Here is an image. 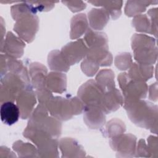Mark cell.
<instances>
[{
	"label": "cell",
	"mask_w": 158,
	"mask_h": 158,
	"mask_svg": "<svg viewBox=\"0 0 158 158\" xmlns=\"http://www.w3.org/2000/svg\"><path fill=\"white\" fill-rule=\"evenodd\" d=\"M132 25L138 31L151 33V22L145 14L135 15L132 20Z\"/></svg>",
	"instance_id": "cell-33"
},
{
	"label": "cell",
	"mask_w": 158,
	"mask_h": 158,
	"mask_svg": "<svg viewBox=\"0 0 158 158\" xmlns=\"http://www.w3.org/2000/svg\"><path fill=\"white\" fill-rule=\"evenodd\" d=\"M96 82L103 93L115 88L114 73L110 69H102L96 77Z\"/></svg>",
	"instance_id": "cell-24"
},
{
	"label": "cell",
	"mask_w": 158,
	"mask_h": 158,
	"mask_svg": "<svg viewBox=\"0 0 158 158\" xmlns=\"http://www.w3.org/2000/svg\"><path fill=\"white\" fill-rule=\"evenodd\" d=\"M46 86L54 93H62L66 90L67 77L64 73L52 72L47 75Z\"/></svg>",
	"instance_id": "cell-19"
},
{
	"label": "cell",
	"mask_w": 158,
	"mask_h": 158,
	"mask_svg": "<svg viewBox=\"0 0 158 158\" xmlns=\"http://www.w3.org/2000/svg\"><path fill=\"white\" fill-rule=\"evenodd\" d=\"M5 27L4 26V21L2 17H1V44H2L4 41L3 36L5 34Z\"/></svg>",
	"instance_id": "cell-45"
},
{
	"label": "cell",
	"mask_w": 158,
	"mask_h": 158,
	"mask_svg": "<svg viewBox=\"0 0 158 158\" xmlns=\"http://www.w3.org/2000/svg\"><path fill=\"white\" fill-rule=\"evenodd\" d=\"M39 28V19L36 14H29L18 19L14 30L22 40L31 43L35 38Z\"/></svg>",
	"instance_id": "cell-8"
},
{
	"label": "cell",
	"mask_w": 158,
	"mask_h": 158,
	"mask_svg": "<svg viewBox=\"0 0 158 158\" xmlns=\"http://www.w3.org/2000/svg\"><path fill=\"white\" fill-rule=\"evenodd\" d=\"M96 6H102L111 15L114 20L117 19L121 15V7L123 2L122 1H88Z\"/></svg>",
	"instance_id": "cell-28"
},
{
	"label": "cell",
	"mask_w": 158,
	"mask_h": 158,
	"mask_svg": "<svg viewBox=\"0 0 158 158\" xmlns=\"http://www.w3.org/2000/svg\"><path fill=\"white\" fill-rule=\"evenodd\" d=\"M88 48L82 39L69 43L61 50L64 59L69 65L79 62L86 56Z\"/></svg>",
	"instance_id": "cell-11"
},
{
	"label": "cell",
	"mask_w": 158,
	"mask_h": 158,
	"mask_svg": "<svg viewBox=\"0 0 158 158\" xmlns=\"http://www.w3.org/2000/svg\"><path fill=\"white\" fill-rule=\"evenodd\" d=\"M148 149L149 156L153 157H157L158 149H157V138L156 136H150L148 138Z\"/></svg>",
	"instance_id": "cell-38"
},
{
	"label": "cell",
	"mask_w": 158,
	"mask_h": 158,
	"mask_svg": "<svg viewBox=\"0 0 158 158\" xmlns=\"http://www.w3.org/2000/svg\"><path fill=\"white\" fill-rule=\"evenodd\" d=\"M125 128V125L122 120L117 118L112 119L106 124L105 134L112 138L123 134L126 130Z\"/></svg>",
	"instance_id": "cell-32"
},
{
	"label": "cell",
	"mask_w": 158,
	"mask_h": 158,
	"mask_svg": "<svg viewBox=\"0 0 158 158\" xmlns=\"http://www.w3.org/2000/svg\"><path fill=\"white\" fill-rule=\"evenodd\" d=\"M135 156L150 157L147 145L144 139H141L139 141L137 148H136Z\"/></svg>",
	"instance_id": "cell-40"
},
{
	"label": "cell",
	"mask_w": 158,
	"mask_h": 158,
	"mask_svg": "<svg viewBox=\"0 0 158 158\" xmlns=\"http://www.w3.org/2000/svg\"><path fill=\"white\" fill-rule=\"evenodd\" d=\"M17 105L20 110V117L22 119L30 118L36 103V93L32 87L26 88L17 96L16 99Z\"/></svg>",
	"instance_id": "cell-12"
},
{
	"label": "cell",
	"mask_w": 158,
	"mask_h": 158,
	"mask_svg": "<svg viewBox=\"0 0 158 158\" xmlns=\"http://www.w3.org/2000/svg\"><path fill=\"white\" fill-rule=\"evenodd\" d=\"M149 99L152 100V101H156V99H155L154 95H155V96L156 98H157V84L154 83L151 85V86H149Z\"/></svg>",
	"instance_id": "cell-44"
},
{
	"label": "cell",
	"mask_w": 158,
	"mask_h": 158,
	"mask_svg": "<svg viewBox=\"0 0 158 158\" xmlns=\"http://www.w3.org/2000/svg\"><path fill=\"white\" fill-rule=\"evenodd\" d=\"M90 26L94 30H102L109 20V14L105 9H92L88 12Z\"/></svg>",
	"instance_id": "cell-22"
},
{
	"label": "cell",
	"mask_w": 158,
	"mask_h": 158,
	"mask_svg": "<svg viewBox=\"0 0 158 158\" xmlns=\"http://www.w3.org/2000/svg\"><path fill=\"white\" fill-rule=\"evenodd\" d=\"M12 18L17 21L20 18L29 14H36L37 11L29 1L21 2L12 6L10 8Z\"/></svg>",
	"instance_id": "cell-30"
},
{
	"label": "cell",
	"mask_w": 158,
	"mask_h": 158,
	"mask_svg": "<svg viewBox=\"0 0 158 158\" xmlns=\"http://www.w3.org/2000/svg\"><path fill=\"white\" fill-rule=\"evenodd\" d=\"M29 75L31 84L36 89L46 86V79L48 75L46 67L38 62H33L29 66Z\"/></svg>",
	"instance_id": "cell-17"
},
{
	"label": "cell",
	"mask_w": 158,
	"mask_h": 158,
	"mask_svg": "<svg viewBox=\"0 0 158 158\" xmlns=\"http://www.w3.org/2000/svg\"><path fill=\"white\" fill-rule=\"evenodd\" d=\"M83 112L84 122L91 129H99L105 123V113L98 106H86Z\"/></svg>",
	"instance_id": "cell-14"
},
{
	"label": "cell",
	"mask_w": 158,
	"mask_h": 158,
	"mask_svg": "<svg viewBox=\"0 0 158 158\" xmlns=\"http://www.w3.org/2000/svg\"><path fill=\"white\" fill-rule=\"evenodd\" d=\"M84 41L89 48L107 46V38L105 33L94 31L88 28L84 36Z\"/></svg>",
	"instance_id": "cell-26"
},
{
	"label": "cell",
	"mask_w": 158,
	"mask_h": 158,
	"mask_svg": "<svg viewBox=\"0 0 158 158\" xmlns=\"http://www.w3.org/2000/svg\"><path fill=\"white\" fill-rule=\"evenodd\" d=\"M29 87L31 86L28 85L20 76L10 72L6 73L1 77V103L14 102L22 90Z\"/></svg>",
	"instance_id": "cell-6"
},
{
	"label": "cell",
	"mask_w": 158,
	"mask_h": 158,
	"mask_svg": "<svg viewBox=\"0 0 158 158\" xmlns=\"http://www.w3.org/2000/svg\"><path fill=\"white\" fill-rule=\"evenodd\" d=\"M123 104V98L119 90L115 88L103 93L99 107L107 114L117 110Z\"/></svg>",
	"instance_id": "cell-15"
},
{
	"label": "cell",
	"mask_w": 158,
	"mask_h": 158,
	"mask_svg": "<svg viewBox=\"0 0 158 158\" xmlns=\"http://www.w3.org/2000/svg\"><path fill=\"white\" fill-rule=\"evenodd\" d=\"M103 93L96 81L90 80L83 83L79 88L78 97L85 106H99Z\"/></svg>",
	"instance_id": "cell-10"
},
{
	"label": "cell",
	"mask_w": 158,
	"mask_h": 158,
	"mask_svg": "<svg viewBox=\"0 0 158 158\" xmlns=\"http://www.w3.org/2000/svg\"><path fill=\"white\" fill-rule=\"evenodd\" d=\"M99 68V65L97 63L88 58L85 59L81 64V69L83 72L88 77L94 76Z\"/></svg>",
	"instance_id": "cell-35"
},
{
	"label": "cell",
	"mask_w": 158,
	"mask_h": 158,
	"mask_svg": "<svg viewBox=\"0 0 158 158\" xmlns=\"http://www.w3.org/2000/svg\"><path fill=\"white\" fill-rule=\"evenodd\" d=\"M35 93L39 103L44 106H46L47 102L53 96L52 92L47 87L36 89Z\"/></svg>",
	"instance_id": "cell-36"
},
{
	"label": "cell",
	"mask_w": 158,
	"mask_h": 158,
	"mask_svg": "<svg viewBox=\"0 0 158 158\" xmlns=\"http://www.w3.org/2000/svg\"><path fill=\"white\" fill-rule=\"evenodd\" d=\"M86 57L99 66H109L112 63V56L109 51L108 46L89 48Z\"/></svg>",
	"instance_id": "cell-18"
},
{
	"label": "cell",
	"mask_w": 158,
	"mask_h": 158,
	"mask_svg": "<svg viewBox=\"0 0 158 158\" xmlns=\"http://www.w3.org/2000/svg\"><path fill=\"white\" fill-rule=\"evenodd\" d=\"M25 44L22 39L9 31L3 43L1 44V51L9 57L18 59L22 56Z\"/></svg>",
	"instance_id": "cell-13"
},
{
	"label": "cell",
	"mask_w": 158,
	"mask_h": 158,
	"mask_svg": "<svg viewBox=\"0 0 158 158\" xmlns=\"http://www.w3.org/2000/svg\"><path fill=\"white\" fill-rule=\"evenodd\" d=\"M62 3L65 4L70 10L73 12H78L82 10L86 7V4L83 1H62Z\"/></svg>",
	"instance_id": "cell-41"
},
{
	"label": "cell",
	"mask_w": 158,
	"mask_h": 158,
	"mask_svg": "<svg viewBox=\"0 0 158 158\" xmlns=\"http://www.w3.org/2000/svg\"><path fill=\"white\" fill-rule=\"evenodd\" d=\"M62 157H83L85 151L83 147L72 138H63L59 142Z\"/></svg>",
	"instance_id": "cell-16"
},
{
	"label": "cell",
	"mask_w": 158,
	"mask_h": 158,
	"mask_svg": "<svg viewBox=\"0 0 158 158\" xmlns=\"http://www.w3.org/2000/svg\"><path fill=\"white\" fill-rule=\"evenodd\" d=\"M115 65L120 70H125L132 64L131 56L129 52H123L118 54L115 58Z\"/></svg>",
	"instance_id": "cell-34"
},
{
	"label": "cell",
	"mask_w": 158,
	"mask_h": 158,
	"mask_svg": "<svg viewBox=\"0 0 158 158\" xmlns=\"http://www.w3.org/2000/svg\"><path fill=\"white\" fill-rule=\"evenodd\" d=\"M0 115L2 122L8 125L16 123L20 116L19 109L14 102L2 103L0 109Z\"/></svg>",
	"instance_id": "cell-20"
},
{
	"label": "cell",
	"mask_w": 158,
	"mask_h": 158,
	"mask_svg": "<svg viewBox=\"0 0 158 158\" xmlns=\"http://www.w3.org/2000/svg\"><path fill=\"white\" fill-rule=\"evenodd\" d=\"M134 58L139 64L151 65L157 58L156 40L143 34H135L131 38Z\"/></svg>",
	"instance_id": "cell-4"
},
{
	"label": "cell",
	"mask_w": 158,
	"mask_h": 158,
	"mask_svg": "<svg viewBox=\"0 0 158 158\" xmlns=\"http://www.w3.org/2000/svg\"><path fill=\"white\" fill-rule=\"evenodd\" d=\"M151 3H154V2L151 1H128L125 7V13L128 17L137 15L145 11L146 7Z\"/></svg>",
	"instance_id": "cell-31"
},
{
	"label": "cell",
	"mask_w": 158,
	"mask_h": 158,
	"mask_svg": "<svg viewBox=\"0 0 158 158\" xmlns=\"http://www.w3.org/2000/svg\"><path fill=\"white\" fill-rule=\"evenodd\" d=\"M136 138L132 134H121L112 138L110 146L117 152V157H131L135 156Z\"/></svg>",
	"instance_id": "cell-9"
},
{
	"label": "cell",
	"mask_w": 158,
	"mask_h": 158,
	"mask_svg": "<svg viewBox=\"0 0 158 158\" xmlns=\"http://www.w3.org/2000/svg\"><path fill=\"white\" fill-rule=\"evenodd\" d=\"M15 157V155L7 147L1 146L0 149V158L4 157Z\"/></svg>",
	"instance_id": "cell-43"
},
{
	"label": "cell",
	"mask_w": 158,
	"mask_h": 158,
	"mask_svg": "<svg viewBox=\"0 0 158 158\" xmlns=\"http://www.w3.org/2000/svg\"><path fill=\"white\" fill-rule=\"evenodd\" d=\"M85 106L78 97L52 96L46 104L51 115L60 121L67 120L74 115L81 114L84 112Z\"/></svg>",
	"instance_id": "cell-2"
},
{
	"label": "cell",
	"mask_w": 158,
	"mask_h": 158,
	"mask_svg": "<svg viewBox=\"0 0 158 158\" xmlns=\"http://www.w3.org/2000/svg\"><path fill=\"white\" fill-rule=\"evenodd\" d=\"M27 125L40 129L56 139L61 133L60 120L49 116L46 106L40 103L31 113Z\"/></svg>",
	"instance_id": "cell-5"
},
{
	"label": "cell",
	"mask_w": 158,
	"mask_h": 158,
	"mask_svg": "<svg viewBox=\"0 0 158 158\" xmlns=\"http://www.w3.org/2000/svg\"><path fill=\"white\" fill-rule=\"evenodd\" d=\"M7 70H9V72L20 76L28 85L31 86V84L27 69L23 65V64L21 60L7 56Z\"/></svg>",
	"instance_id": "cell-27"
},
{
	"label": "cell",
	"mask_w": 158,
	"mask_h": 158,
	"mask_svg": "<svg viewBox=\"0 0 158 158\" xmlns=\"http://www.w3.org/2000/svg\"><path fill=\"white\" fill-rule=\"evenodd\" d=\"M153 72L154 67L152 65L135 62L132 63L128 74L133 80L145 82L153 76Z\"/></svg>",
	"instance_id": "cell-21"
},
{
	"label": "cell",
	"mask_w": 158,
	"mask_h": 158,
	"mask_svg": "<svg viewBox=\"0 0 158 158\" xmlns=\"http://www.w3.org/2000/svg\"><path fill=\"white\" fill-rule=\"evenodd\" d=\"M12 148L20 157H38V149L30 143L18 140L13 144Z\"/></svg>",
	"instance_id": "cell-29"
},
{
	"label": "cell",
	"mask_w": 158,
	"mask_h": 158,
	"mask_svg": "<svg viewBox=\"0 0 158 158\" xmlns=\"http://www.w3.org/2000/svg\"><path fill=\"white\" fill-rule=\"evenodd\" d=\"M23 135L37 146L38 157H59L57 150L59 142L56 138H52L48 133L40 129L27 125L23 131Z\"/></svg>",
	"instance_id": "cell-3"
},
{
	"label": "cell",
	"mask_w": 158,
	"mask_h": 158,
	"mask_svg": "<svg viewBox=\"0 0 158 158\" xmlns=\"http://www.w3.org/2000/svg\"><path fill=\"white\" fill-rule=\"evenodd\" d=\"M48 63L49 68L56 72H67L70 69V65L67 63L61 51L54 50L49 53Z\"/></svg>",
	"instance_id": "cell-25"
},
{
	"label": "cell",
	"mask_w": 158,
	"mask_h": 158,
	"mask_svg": "<svg viewBox=\"0 0 158 158\" xmlns=\"http://www.w3.org/2000/svg\"><path fill=\"white\" fill-rule=\"evenodd\" d=\"M118 81L124 97L123 101H136L146 98L148 87L144 81L133 80L125 72L118 75Z\"/></svg>",
	"instance_id": "cell-7"
},
{
	"label": "cell",
	"mask_w": 158,
	"mask_h": 158,
	"mask_svg": "<svg viewBox=\"0 0 158 158\" xmlns=\"http://www.w3.org/2000/svg\"><path fill=\"white\" fill-rule=\"evenodd\" d=\"M36 11H48L51 10L55 4V2L51 1H29Z\"/></svg>",
	"instance_id": "cell-37"
},
{
	"label": "cell",
	"mask_w": 158,
	"mask_h": 158,
	"mask_svg": "<svg viewBox=\"0 0 158 158\" xmlns=\"http://www.w3.org/2000/svg\"><path fill=\"white\" fill-rule=\"evenodd\" d=\"M123 104L128 116L133 123L157 133V106L156 105L142 99L124 101Z\"/></svg>",
	"instance_id": "cell-1"
},
{
	"label": "cell",
	"mask_w": 158,
	"mask_h": 158,
	"mask_svg": "<svg viewBox=\"0 0 158 158\" xmlns=\"http://www.w3.org/2000/svg\"><path fill=\"white\" fill-rule=\"evenodd\" d=\"M88 29V23L85 14H79L73 16L70 23V38L75 40L86 33Z\"/></svg>",
	"instance_id": "cell-23"
},
{
	"label": "cell",
	"mask_w": 158,
	"mask_h": 158,
	"mask_svg": "<svg viewBox=\"0 0 158 158\" xmlns=\"http://www.w3.org/2000/svg\"><path fill=\"white\" fill-rule=\"evenodd\" d=\"M148 15L151 17V33L156 36L157 29V9H151L148 11Z\"/></svg>",
	"instance_id": "cell-39"
},
{
	"label": "cell",
	"mask_w": 158,
	"mask_h": 158,
	"mask_svg": "<svg viewBox=\"0 0 158 158\" xmlns=\"http://www.w3.org/2000/svg\"><path fill=\"white\" fill-rule=\"evenodd\" d=\"M0 69H1V77L5 75L7 71V56L6 54H1V62H0Z\"/></svg>",
	"instance_id": "cell-42"
}]
</instances>
